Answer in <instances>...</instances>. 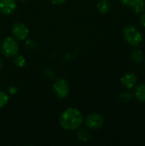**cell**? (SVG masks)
I'll return each instance as SVG.
<instances>
[{"mask_svg": "<svg viewBox=\"0 0 145 146\" xmlns=\"http://www.w3.org/2000/svg\"><path fill=\"white\" fill-rule=\"evenodd\" d=\"M1 51L6 57H14L19 52V44L13 37L5 38L1 44Z\"/></svg>", "mask_w": 145, "mask_h": 146, "instance_id": "cell-3", "label": "cell"}, {"mask_svg": "<svg viewBox=\"0 0 145 146\" xmlns=\"http://www.w3.org/2000/svg\"><path fill=\"white\" fill-rule=\"evenodd\" d=\"M17 92H18V89H17V87L15 86H9V89H8V93H9V94H11V95L16 94Z\"/></svg>", "mask_w": 145, "mask_h": 146, "instance_id": "cell-20", "label": "cell"}, {"mask_svg": "<svg viewBox=\"0 0 145 146\" xmlns=\"http://www.w3.org/2000/svg\"><path fill=\"white\" fill-rule=\"evenodd\" d=\"M119 98L122 102H129L132 99V95L127 92H123L119 96Z\"/></svg>", "mask_w": 145, "mask_h": 146, "instance_id": "cell-17", "label": "cell"}, {"mask_svg": "<svg viewBox=\"0 0 145 146\" xmlns=\"http://www.w3.org/2000/svg\"><path fill=\"white\" fill-rule=\"evenodd\" d=\"M133 12H135L136 14H141L144 11L145 9V3L144 0H139L136 4H134L132 7Z\"/></svg>", "mask_w": 145, "mask_h": 146, "instance_id": "cell-14", "label": "cell"}, {"mask_svg": "<svg viewBox=\"0 0 145 146\" xmlns=\"http://www.w3.org/2000/svg\"><path fill=\"white\" fill-rule=\"evenodd\" d=\"M135 97L139 102H145V84L139 85L136 87Z\"/></svg>", "mask_w": 145, "mask_h": 146, "instance_id": "cell-11", "label": "cell"}, {"mask_svg": "<svg viewBox=\"0 0 145 146\" xmlns=\"http://www.w3.org/2000/svg\"><path fill=\"white\" fill-rule=\"evenodd\" d=\"M123 37L125 40L132 46H138L143 41L141 32L133 26H126L124 27Z\"/></svg>", "mask_w": 145, "mask_h": 146, "instance_id": "cell-2", "label": "cell"}, {"mask_svg": "<svg viewBox=\"0 0 145 146\" xmlns=\"http://www.w3.org/2000/svg\"><path fill=\"white\" fill-rule=\"evenodd\" d=\"M140 21H141V24L145 27V14L142 15V17H141V19H140Z\"/></svg>", "mask_w": 145, "mask_h": 146, "instance_id": "cell-22", "label": "cell"}, {"mask_svg": "<svg viewBox=\"0 0 145 146\" xmlns=\"http://www.w3.org/2000/svg\"><path fill=\"white\" fill-rule=\"evenodd\" d=\"M131 58L133 62L139 63L144 59V54H143L141 50L135 49V50H132V52H131Z\"/></svg>", "mask_w": 145, "mask_h": 146, "instance_id": "cell-12", "label": "cell"}, {"mask_svg": "<svg viewBox=\"0 0 145 146\" xmlns=\"http://www.w3.org/2000/svg\"><path fill=\"white\" fill-rule=\"evenodd\" d=\"M77 139H78L79 141H80L82 143H86V142H88L90 140L91 134H90V133H89V131L87 129L80 128L77 132Z\"/></svg>", "mask_w": 145, "mask_h": 146, "instance_id": "cell-10", "label": "cell"}, {"mask_svg": "<svg viewBox=\"0 0 145 146\" xmlns=\"http://www.w3.org/2000/svg\"><path fill=\"white\" fill-rule=\"evenodd\" d=\"M84 117L82 113L76 108H68L65 110L59 117L60 126L68 131H74L83 124Z\"/></svg>", "mask_w": 145, "mask_h": 146, "instance_id": "cell-1", "label": "cell"}, {"mask_svg": "<svg viewBox=\"0 0 145 146\" xmlns=\"http://www.w3.org/2000/svg\"><path fill=\"white\" fill-rule=\"evenodd\" d=\"M14 63L16 67L18 68H24L26 66V58L21 56V55H16L15 56H14Z\"/></svg>", "mask_w": 145, "mask_h": 146, "instance_id": "cell-13", "label": "cell"}, {"mask_svg": "<svg viewBox=\"0 0 145 146\" xmlns=\"http://www.w3.org/2000/svg\"><path fill=\"white\" fill-rule=\"evenodd\" d=\"M144 63H145V62H144Z\"/></svg>", "mask_w": 145, "mask_h": 146, "instance_id": "cell-25", "label": "cell"}, {"mask_svg": "<svg viewBox=\"0 0 145 146\" xmlns=\"http://www.w3.org/2000/svg\"><path fill=\"white\" fill-rule=\"evenodd\" d=\"M103 123H104L103 117L101 115L96 113L89 115L85 119V124L87 127L93 130L102 127L103 126Z\"/></svg>", "mask_w": 145, "mask_h": 146, "instance_id": "cell-6", "label": "cell"}, {"mask_svg": "<svg viewBox=\"0 0 145 146\" xmlns=\"http://www.w3.org/2000/svg\"><path fill=\"white\" fill-rule=\"evenodd\" d=\"M19 1H21V2H26V1H27V0H19Z\"/></svg>", "mask_w": 145, "mask_h": 146, "instance_id": "cell-24", "label": "cell"}, {"mask_svg": "<svg viewBox=\"0 0 145 146\" xmlns=\"http://www.w3.org/2000/svg\"><path fill=\"white\" fill-rule=\"evenodd\" d=\"M53 92L58 98H65L68 96L70 86L64 78H57L53 83Z\"/></svg>", "mask_w": 145, "mask_h": 146, "instance_id": "cell-4", "label": "cell"}, {"mask_svg": "<svg viewBox=\"0 0 145 146\" xmlns=\"http://www.w3.org/2000/svg\"><path fill=\"white\" fill-rule=\"evenodd\" d=\"M139 0H121V3L123 5L128 6V7H132L134 4H136Z\"/></svg>", "mask_w": 145, "mask_h": 146, "instance_id": "cell-19", "label": "cell"}, {"mask_svg": "<svg viewBox=\"0 0 145 146\" xmlns=\"http://www.w3.org/2000/svg\"><path fill=\"white\" fill-rule=\"evenodd\" d=\"M11 33L15 38L18 40H25L29 35V29L22 22H15L11 27Z\"/></svg>", "mask_w": 145, "mask_h": 146, "instance_id": "cell-5", "label": "cell"}, {"mask_svg": "<svg viewBox=\"0 0 145 146\" xmlns=\"http://www.w3.org/2000/svg\"><path fill=\"white\" fill-rule=\"evenodd\" d=\"M43 75L47 78V79H52L55 75V73H54V70L50 68H44L43 69Z\"/></svg>", "mask_w": 145, "mask_h": 146, "instance_id": "cell-16", "label": "cell"}, {"mask_svg": "<svg viewBox=\"0 0 145 146\" xmlns=\"http://www.w3.org/2000/svg\"><path fill=\"white\" fill-rule=\"evenodd\" d=\"M15 0H0V13L4 15L13 14L16 9Z\"/></svg>", "mask_w": 145, "mask_h": 146, "instance_id": "cell-7", "label": "cell"}, {"mask_svg": "<svg viewBox=\"0 0 145 146\" xmlns=\"http://www.w3.org/2000/svg\"><path fill=\"white\" fill-rule=\"evenodd\" d=\"M97 8L101 14H107L110 11L111 5L108 0H100L97 4Z\"/></svg>", "mask_w": 145, "mask_h": 146, "instance_id": "cell-9", "label": "cell"}, {"mask_svg": "<svg viewBox=\"0 0 145 146\" xmlns=\"http://www.w3.org/2000/svg\"><path fill=\"white\" fill-rule=\"evenodd\" d=\"M67 0H50V2L53 3V4H56V5H62Z\"/></svg>", "mask_w": 145, "mask_h": 146, "instance_id": "cell-21", "label": "cell"}, {"mask_svg": "<svg viewBox=\"0 0 145 146\" xmlns=\"http://www.w3.org/2000/svg\"><path fill=\"white\" fill-rule=\"evenodd\" d=\"M138 78L132 73H127L121 78V82L124 87L127 89H132L137 84Z\"/></svg>", "mask_w": 145, "mask_h": 146, "instance_id": "cell-8", "label": "cell"}, {"mask_svg": "<svg viewBox=\"0 0 145 146\" xmlns=\"http://www.w3.org/2000/svg\"><path fill=\"white\" fill-rule=\"evenodd\" d=\"M25 45H26V47L27 49H29V50H34V49L37 48V43H36L35 41L32 40V39L26 40V43H25Z\"/></svg>", "mask_w": 145, "mask_h": 146, "instance_id": "cell-18", "label": "cell"}, {"mask_svg": "<svg viewBox=\"0 0 145 146\" xmlns=\"http://www.w3.org/2000/svg\"><path fill=\"white\" fill-rule=\"evenodd\" d=\"M2 68H3V62H2V60H1V58H0V71H1V69H2Z\"/></svg>", "mask_w": 145, "mask_h": 146, "instance_id": "cell-23", "label": "cell"}, {"mask_svg": "<svg viewBox=\"0 0 145 146\" xmlns=\"http://www.w3.org/2000/svg\"><path fill=\"white\" fill-rule=\"evenodd\" d=\"M9 102V94L6 92L0 91V109H3Z\"/></svg>", "mask_w": 145, "mask_h": 146, "instance_id": "cell-15", "label": "cell"}]
</instances>
